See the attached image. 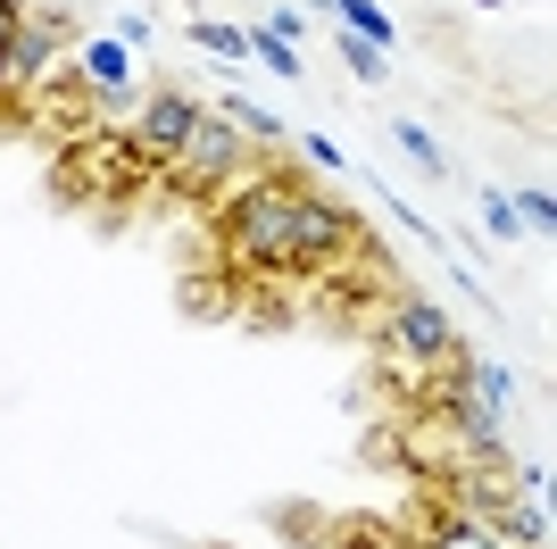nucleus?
Masks as SVG:
<instances>
[{
  "mask_svg": "<svg viewBox=\"0 0 557 549\" xmlns=\"http://www.w3.org/2000/svg\"><path fill=\"white\" fill-rule=\"evenodd\" d=\"M300 192H308V183H292V175H258V183L233 192L225 258L242 274H283V267H292V208H300Z\"/></svg>",
  "mask_w": 557,
  "mask_h": 549,
  "instance_id": "f257e3e1",
  "label": "nucleus"
},
{
  "mask_svg": "<svg viewBox=\"0 0 557 549\" xmlns=\"http://www.w3.org/2000/svg\"><path fill=\"white\" fill-rule=\"evenodd\" d=\"M242 167H250V134H242L225 109H200V117H191V134H184V150L166 159V175L191 183V192H216V183H233Z\"/></svg>",
  "mask_w": 557,
  "mask_h": 549,
  "instance_id": "f03ea898",
  "label": "nucleus"
},
{
  "mask_svg": "<svg viewBox=\"0 0 557 549\" xmlns=\"http://www.w3.org/2000/svg\"><path fill=\"white\" fill-rule=\"evenodd\" d=\"M75 34L67 9H25V25L9 34V50H0V75H9V91H34L59 75V42Z\"/></svg>",
  "mask_w": 557,
  "mask_h": 549,
  "instance_id": "7ed1b4c3",
  "label": "nucleus"
},
{
  "mask_svg": "<svg viewBox=\"0 0 557 549\" xmlns=\"http://www.w3.org/2000/svg\"><path fill=\"white\" fill-rule=\"evenodd\" d=\"M349 242H358V217H349V208H333L325 192H300V208H292V267H283V274L333 267Z\"/></svg>",
  "mask_w": 557,
  "mask_h": 549,
  "instance_id": "20e7f679",
  "label": "nucleus"
},
{
  "mask_svg": "<svg viewBox=\"0 0 557 549\" xmlns=\"http://www.w3.org/2000/svg\"><path fill=\"white\" fill-rule=\"evenodd\" d=\"M383 342H392L399 358H417V366H449L458 358V325H449L424 292H399L392 317H383Z\"/></svg>",
  "mask_w": 557,
  "mask_h": 549,
  "instance_id": "39448f33",
  "label": "nucleus"
},
{
  "mask_svg": "<svg viewBox=\"0 0 557 549\" xmlns=\"http://www.w3.org/2000/svg\"><path fill=\"white\" fill-rule=\"evenodd\" d=\"M191 117H200V100H191V91H150V100L134 109V125H125V142H134V159H141V167H166L175 150H184Z\"/></svg>",
  "mask_w": 557,
  "mask_h": 549,
  "instance_id": "423d86ee",
  "label": "nucleus"
},
{
  "mask_svg": "<svg viewBox=\"0 0 557 549\" xmlns=\"http://www.w3.org/2000/svg\"><path fill=\"white\" fill-rule=\"evenodd\" d=\"M417 549H508L499 533H491V516H474V508H458V516H442V525H424Z\"/></svg>",
  "mask_w": 557,
  "mask_h": 549,
  "instance_id": "0eeeda50",
  "label": "nucleus"
},
{
  "mask_svg": "<svg viewBox=\"0 0 557 549\" xmlns=\"http://www.w3.org/2000/svg\"><path fill=\"white\" fill-rule=\"evenodd\" d=\"M325 9L342 17V34H358V42H374V50L399 42V25H392V9H383V0H325Z\"/></svg>",
  "mask_w": 557,
  "mask_h": 549,
  "instance_id": "6e6552de",
  "label": "nucleus"
},
{
  "mask_svg": "<svg viewBox=\"0 0 557 549\" xmlns=\"http://www.w3.org/2000/svg\"><path fill=\"white\" fill-rule=\"evenodd\" d=\"M491 533L508 549H549V516H541L533 500H508V508H491Z\"/></svg>",
  "mask_w": 557,
  "mask_h": 549,
  "instance_id": "1a4fd4ad",
  "label": "nucleus"
},
{
  "mask_svg": "<svg viewBox=\"0 0 557 549\" xmlns=\"http://www.w3.org/2000/svg\"><path fill=\"white\" fill-rule=\"evenodd\" d=\"M84 84L92 91H125L134 75H125V42H92L84 50Z\"/></svg>",
  "mask_w": 557,
  "mask_h": 549,
  "instance_id": "9d476101",
  "label": "nucleus"
},
{
  "mask_svg": "<svg viewBox=\"0 0 557 549\" xmlns=\"http://www.w3.org/2000/svg\"><path fill=\"white\" fill-rule=\"evenodd\" d=\"M225 117L258 142V150H267V142H292V134H283V117H275V109H258V100H225Z\"/></svg>",
  "mask_w": 557,
  "mask_h": 549,
  "instance_id": "9b49d317",
  "label": "nucleus"
},
{
  "mask_svg": "<svg viewBox=\"0 0 557 549\" xmlns=\"http://www.w3.org/2000/svg\"><path fill=\"white\" fill-rule=\"evenodd\" d=\"M191 42L216 50V59H250V34H242V25H225V17H200V25H191Z\"/></svg>",
  "mask_w": 557,
  "mask_h": 549,
  "instance_id": "f8f14e48",
  "label": "nucleus"
},
{
  "mask_svg": "<svg viewBox=\"0 0 557 549\" xmlns=\"http://www.w3.org/2000/svg\"><path fill=\"white\" fill-rule=\"evenodd\" d=\"M242 34H250V59H267L275 75H300V50L283 42V34H267V25H242Z\"/></svg>",
  "mask_w": 557,
  "mask_h": 549,
  "instance_id": "ddd939ff",
  "label": "nucleus"
},
{
  "mask_svg": "<svg viewBox=\"0 0 557 549\" xmlns=\"http://www.w3.org/2000/svg\"><path fill=\"white\" fill-rule=\"evenodd\" d=\"M508 400H516V383H508V366H474V408H491V416H508Z\"/></svg>",
  "mask_w": 557,
  "mask_h": 549,
  "instance_id": "4468645a",
  "label": "nucleus"
},
{
  "mask_svg": "<svg viewBox=\"0 0 557 549\" xmlns=\"http://www.w3.org/2000/svg\"><path fill=\"white\" fill-rule=\"evenodd\" d=\"M392 142H399V150H408V159H417V167H433V175H442V167H449V159H442V142L424 134V125H399Z\"/></svg>",
  "mask_w": 557,
  "mask_h": 549,
  "instance_id": "2eb2a0df",
  "label": "nucleus"
},
{
  "mask_svg": "<svg viewBox=\"0 0 557 549\" xmlns=\"http://www.w3.org/2000/svg\"><path fill=\"white\" fill-rule=\"evenodd\" d=\"M508 208H524V225H533V233H549V225H557V200H549V183H524V200H508Z\"/></svg>",
  "mask_w": 557,
  "mask_h": 549,
  "instance_id": "dca6fc26",
  "label": "nucleus"
},
{
  "mask_svg": "<svg viewBox=\"0 0 557 549\" xmlns=\"http://www.w3.org/2000/svg\"><path fill=\"white\" fill-rule=\"evenodd\" d=\"M342 59H349V68H358V75H383V68H392V50L358 42V34H342Z\"/></svg>",
  "mask_w": 557,
  "mask_h": 549,
  "instance_id": "f3484780",
  "label": "nucleus"
},
{
  "mask_svg": "<svg viewBox=\"0 0 557 549\" xmlns=\"http://www.w3.org/2000/svg\"><path fill=\"white\" fill-rule=\"evenodd\" d=\"M25 9H34V0H0V50H9V34L25 25Z\"/></svg>",
  "mask_w": 557,
  "mask_h": 549,
  "instance_id": "a211bd4d",
  "label": "nucleus"
},
{
  "mask_svg": "<svg viewBox=\"0 0 557 549\" xmlns=\"http://www.w3.org/2000/svg\"><path fill=\"white\" fill-rule=\"evenodd\" d=\"M0 100H9V75H0Z\"/></svg>",
  "mask_w": 557,
  "mask_h": 549,
  "instance_id": "6ab92c4d",
  "label": "nucleus"
}]
</instances>
